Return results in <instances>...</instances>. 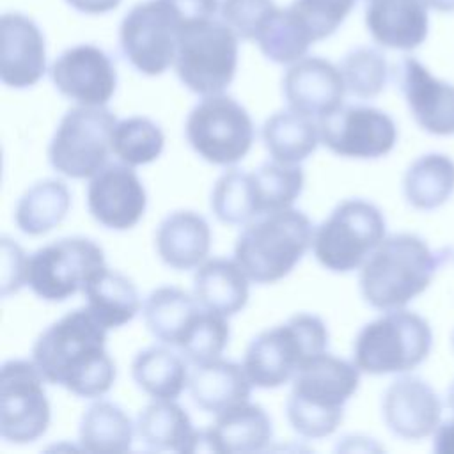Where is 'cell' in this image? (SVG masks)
Here are the masks:
<instances>
[{"instance_id":"1","label":"cell","mask_w":454,"mask_h":454,"mask_svg":"<svg viewBox=\"0 0 454 454\" xmlns=\"http://www.w3.org/2000/svg\"><path fill=\"white\" fill-rule=\"evenodd\" d=\"M106 328L83 307L51 323L35 340L32 360L48 383L80 397H99L115 381V364L105 349Z\"/></svg>"},{"instance_id":"2","label":"cell","mask_w":454,"mask_h":454,"mask_svg":"<svg viewBox=\"0 0 454 454\" xmlns=\"http://www.w3.org/2000/svg\"><path fill=\"white\" fill-rule=\"evenodd\" d=\"M447 259L449 250H433L417 234L387 236L362 264L358 277L362 298L378 310L403 309L427 289Z\"/></svg>"},{"instance_id":"3","label":"cell","mask_w":454,"mask_h":454,"mask_svg":"<svg viewBox=\"0 0 454 454\" xmlns=\"http://www.w3.org/2000/svg\"><path fill=\"white\" fill-rule=\"evenodd\" d=\"M360 369L355 362L319 353L301 364L286 403L291 427L305 438L332 434L344 417L346 401L356 392Z\"/></svg>"},{"instance_id":"4","label":"cell","mask_w":454,"mask_h":454,"mask_svg":"<svg viewBox=\"0 0 454 454\" xmlns=\"http://www.w3.org/2000/svg\"><path fill=\"white\" fill-rule=\"evenodd\" d=\"M314 239L307 215L282 209L261 215L247 223L236 239L234 261L257 284L284 278L303 257Z\"/></svg>"},{"instance_id":"5","label":"cell","mask_w":454,"mask_h":454,"mask_svg":"<svg viewBox=\"0 0 454 454\" xmlns=\"http://www.w3.org/2000/svg\"><path fill=\"white\" fill-rule=\"evenodd\" d=\"M328 346L321 317L307 312L291 316L284 325L261 332L247 348L243 367L252 385L277 388L294 378L305 360Z\"/></svg>"},{"instance_id":"6","label":"cell","mask_w":454,"mask_h":454,"mask_svg":"<svg viewBox=\"0 0 454 454\" xmlns=\"http://www.w3.org/2000/svg\"><path fill=\"white\" fill-rule=\"evenodd\" d=\"M433 332L429 323L406 309L385 310L367 323L353 344V362L367 374L408 372L431 353Z\"/></svg>"},{"instance_id":"7","label":"cell","mask_w":454,"mask_h":454,"mask_svg":"<svg viewBox=\"0 0 454 454\" xmlns=\"http://www.w3.org/2000/svg\"><path fill=\"white\" fill-rule=\"evenodd\" d=\"M238 34L213 18L186 21L179 32L174 67L184 87L200 96L220 94L236 74Z\"/></svg>"},{"instance_id":"8","label":"cell","mask_w":454,"mask_h":454,"mask_svg":"<svg viewBox=\"0 0 454 454\" xmlns=\"http://www.w3.org/2000/svg\"><path fill=\"white\" fill-rule=\"evenodd\" d=\"M385 227L383 213L372 202L342 200L316 229L314 255L330 271H353L383 241Z\"/></svg>"},{"instance_id":"9","label":"cell","mask_w":454,"mask_h":454,"mask_svg":"<svg viewBox=\"0 0 454 454\" xmlns=\"http://www.w3.org/2000/svg\"><path fill=\"white\" fill-rule=\"evenodd\" d=\"M186 16L172 0L135 4L122 18L119 44L124 59L140 73L158 76L176 60L177 39Z\"/></svg>"},{"instance_id":"10","label":"cell","mask_w":454,"mask_h":454,"mask_svg":"<svg viewBox=\"0 0 454 454\" xmlns=\"http://www.w3.org/2000/svg\"><path fill=\"white\" fill-rule=\"evenodd\" d=\"M115 124V115L103 106L67 110L48 147L51 167L74 179L94 176L105 167Z\"/></svg>"},{"instance_id":"11","label":"cell","mask_w":454,"mask_h":454,"mask_svg":"<svg viewBox=\"0 0 454 454\" xmlns=\"http://www.w3.org/2000/svg\"><path fill=\"white\" fill-rule=\"evenodd\" d=\"M186 138L202 160L215 165H232L250 151L254 124L236 99L211 94L204 96L188 114Z\"/></svg>"},{"instance_id":"12","label":"cell","mask_w":454,"mask_h":454,"mask_svg":"<svg viewBox=\"0 0 454 454\" xmlns=\"http://www.w3.org/2000/svg\"><path fill=\"white\" fill-rule=\"evenodd\" d=\"M103 266L105 254L98 243L82 236L62 238L28 257L27 284L46 301H64Z\"/></svg>"},{"instance_id":"13","label":"cell","mask_w":454,"mask_h":454,"mask_svg":"<svg viewBox=\"0 0 454 454\" xmlns=\"http://www.w3.org/2000/svg\"><path fill=\"white\" fill-rule=\"evenodd\" d=\"M44 376L35 362L9 360L0 372V436L11 443H30L50 426Z\"/></svg>"},{"instance_id":"14","label":"cell","mask_w":454,"mask_h":454,"mask_svg":"<svg viewBox=\"0 0 454 454\" xmlns=\"http://www.w3.org/2000/svg\"><path fill=\"white\" fill-rule=\"evenodd\" d=\"M325 147L344 158L374 160L388 154L397 142L394 119L380 108L349 105L317 122Z\"/></svg>"},{"instance_id":"15","label":"cell","mask_w":454,"mask_h":454,"mask_svg":"<svg viewBox=\"0 0 454 454\" xmlns=\"http://www.w3.org/2000/svg\"><path fill=\"white\" fill-rule=\"evenodd\" d=\"M50 76L62 96L83 106H103L117 87L115 64L94 44H78L62 51L51 64Z\"/></svg>"},{"instance_id":"16","label":"cell","mask_w":454,"mask_h":454,"mask_svg":"<svg viewBox=\"0 0 454 454\" xmlns=\"http://www.w3.org/2000/svg\"><path fill=\"white\" fill-rule=\"evenodd\" d=\"M394 73L419 128L436 137L454 135V85L436 78L415 57L401 59Z\"/></svg>"},{"instance_id":"17","label":"cell","mask_w":454,"mask_h":454,"mask_svg":"<svg viewBox=\"0 0 454 454\" xmlns=\"http://www.w3.org/2000/svg\"><path fill=\"white\" fill-rule=\"evenodd\" d=\"M89 211L101 225L126 231L142 218L147 195L142 181L129 165L108 163L99 168L87 188Z\"/></svg>"},{"instance_id":"18","label":"cell","mask_w":454,"mask_h":454,"mask_svg":"<svg viewBox=\"0 0 454 454\" xmlns=\"http://www.w3.org/2000/svg\"><path fill=\"white\" fill-rule=\"evenodd\" d=\"M381 413L395 436L422 440L434 434L440 426L442 399L427 381L417 376H401L387 387Z\"/></svg>"},{"instance_id":"19","label":"cell","mask_w":454,"mask_h":454,"mask_svg":"<svg viewBox=\"0 0 454 454\" xmlns=\"http://www.w3.org/2000/svg\"><path fill=\"white\" fill-rule=\"evenodd\" d=\"M282 92L291 110L319 121L342 106L346 83L340 69L330 60L307 57L286 71Z\"/></svg>"},{"instance_id":"20","label":"cell","mask_w":454,"mask_h":454,"mask_svg":"<svg viewBox=\"0 0 454 454\" xmlns=\"http://www.w3.org/2000/svg\"><path fill=\"white\" fill-rule=\"evenodd\" d=\"M46 71V44L41 28L21 12L0 16V78L7 87L35 85Z\"/></svg>"},{"instance_id":"21","label":"cell","mask_w":454,"mask_h":454,"mask_svg":"<svg viewBox=\"0 0 454 454\" xmlns=\"http://www.w3.org/2000/svg\"><path fill=\"white\" fill-rule=\"evenodd\" d=\"M365 27L383 48L411 51L429 34V14L424 0H371Z\"/></svg>"},{"instance_id":"22","label":"cell","mask_w":454,"mask_h":454,"mask_svg":"<svg viewBox=\"0 0 454 454\" xmlns=\"http://www.w3.org/2000/svg\"><path fill=\"white\" fill-rule=\"evenodd\" d=\"M190 394L193 403L209 413H222L248 403L252 381L243 365L231 360H211L192 372Z\"/></svg>"},{"instance_id":"23","label":"cell","mask_w":454,"mask_h":454,"mask_svg":"<svg viewBox=\"0 0 454 454\" xmlns=\"http://www.w3.org/2000/svg\"><path fill=\"white\" fill-rule=\"evenodd\" d=\"M211 231L204 216L193 211H174L156 231V250L161 261L176 270H192L209 252Z\"/></svg>"},{"instance_id":"24","label":"cell","mask_w":454,"mask_h":454,"mask_svg":"<svg viewBox=\"0 0 454 454\" xmlns=\"http://www.w3.org/2000/svg\"><path fill=\"white\" fill-rule=\"evenodd\" d=\"M193 296L220 316H234L248 301V277L236 261L209 259L193 275Z\"/></svg>"},{"instance_id":"25","label":"cell","mask_w":454,"mask_h":454,"mask_svg":"<svg viewBox=\"0 0 454 454\" xmlns=\"http://www.w3.org/2000/svg\"><path fill=\"white\" fill-rule=\"evenodd\" d=\"M207 434L213 452H259L268 447L273 429L268 413L259 404L243 403L216 413Z\"/></svg>"},{"instance_id":"26","label":"cell","mask_w":454,"mask_h":454,"mask_svg":"<svg viewBox=\"0 0 454 454\" xmlns=\"http://www.w3.org/2000/svg\"><path fill=\"white\" fill-rule=\"evenodd\" d=\"M87 309L108 330L129 323L140 310L135 284L122 273L103 266L85 282L82 289Z\"/></svg>"},{"instance_id":"27","label":"cell","mask_w":454,"mask_h":454,"mask_svg":"<svg viewBox=\"0 0 454 454\" xmlns=\"http://www.w3.org/2000/svg\"><path fill=\"white\" fill-rule=\"evenodd\" d=\"M202 309L195 296L177 287L163 286L147 296L144 303V323L153 337L177 348Z\"/></svg>"},{"instance_id":"28","label":"cell","mask_w":454,"mask_h":454,"mask_svg":"<svg viewBox=\"0 0 454 454\" xmlns=\"http://www.w3.org/2000/svg\"><path fill=\"white\" fill-rule=\"evenodd\" d=\"M403 193L420 211L443 206L454 193V160L443 153L419 156L404 172Z\"/></svg>"},{"instance_id":"29","label":"cell","mask_w":454,"mask_h":454,"mask_svg":"<svg viewBox=\"0 0 454 454\" xmlns=\"http://www.w3.org/2000/svg\"><path fill=\"white\" fill-rule=\"evenodd\" d=\"M262 142L275 161L296 165L309 158L319 138V126L312 117L294 110L273 114L262 124Z\"/></svg>"},{"instance_id":"30","label":"cell","mask_w":454,"mask_h":454,"mask_svg":"<svg viewBox=\"0 0 454 454\" xmlns=\"http://www.w3.org/2000/svg\"><path fill=\"white\" fill-rule=\"evenodd\" d=\"M137 431L149 449L176 452H190L197 433L188 413L174 399L149 403L138 415Z\"/></svg>"},{"instance_id":"31","label":"cell","mask_w":454,"mask_h":454,"mask_svg":"<svg viewBox=\"0 0 454 454\" xmlns=\"http://www.w3.org/2000/svg\"><path fill=\"white\" fill-rule=\"evenodd\" d=\"M71 193L66 183L44 179L30 186L18 200L14 220L21 232L39 236L57 227L67 215Z\"/></svg>"},{"instance_id":"32","label":"cell","mask_w":454,"mask_h":454,"mask_svg":"<svg viewBox=\"0 0 454 454\" xmlns=\"http://www.w3.org/2000/svg\"><path fill=\"white\" fill-rule=\"evenodd\" d=\"M133 422L122 408L110 401H98L87 408L80 422L83 450L110 454L126 452L133 442Z\"/></svg>"},{"instance_id":"33","label":"cell","mask_w":454,"mask_h":454,"mask_svg":"<svg viewBox=\"0 0 454 454\" xmlns=\"http://www.w3.org/2000/svg\"><path fill=\"white\" fill-rule=\"evenodd\" d=\"M135 383L154 399H176L188 381L186 362L163 346H151L140 351L133 364Z\"/></svg>"},{"instance_id":"34","label":"cell","mask_w":454,"mask_h":454,"mask_svg":"<svg viewBox=\"0 0 454 454\" xmlns=\"http://www.w3.org/2000/svg\"><path fill=\"white\" fill-rule=\"evenodd\" d=\"M255 43L262 55L277 64L300 60L314 43L312 35L298 16L287 9H277L259 32Z\"/></svg>"},{"instance_id":"35","label":"cell","mask_w":454,"mask_h":454,"mask_svg":"<svg viewBox=\"0 0 454 454\" xmlns=\"http://www.w3.org/2000/svg\"><path fill=\"white\" fill-rule=\"evenodd\" d=\"M211 209L223 223L241 225L259 216L254 174L231 168L222 174L211 193Z\"/></svg>"},{"instance_id":"36","label":"cell","mask_w":454,"mask_h":454,"mask_svg":"<svg viewBox=\"0 0 454 454\" xmlns=\"http://www.w3.org/2000/svg\"><path fill=\"white\" fill-rule=\"evenodd\" d=\"M112 153L126 165L137 167L154 161L165 144L163 131L147 117L122 119L112 131Z\"/></svg>"},{"instance_id":"37","label":"cell","mask_w":454,"mask_h":454,"mask_svg":"<svg viewBox=\"0 0 454 454\" xmlns=\"http://www.w3.org/2000/svg\"><path fill=\"white\" fill-rule=\"evenodd\" d=\"M254 174L259 216L293 206L303 190V170L280 161L264 163Z\"/></svg>"},{"instance_id":"38","label":"cell","mask_w":454,"mask_h":454,"mask_svg":"<svg viewBox=\"0 0 454 454\" xmlns=\"http://www.w3.org/2000/svg\"><path fill=\"white\" fill-rule=\"evenodd\" d=\"M339 69L342 73L346 90L362 99L378 96L388 80V64L385 55L371 46H358L348 51L342 57Z\"/></svg>"},{"instance_id":"39","label":"cell","mask_w":454,"mask_h":454,"mask_svg":"<svg viewBox=\"0 0 454 454\" xmlns=\"http://www.w3.org/2000/svg\"><path fill=\"white\" fill-rule=\"evenodd\" d=\"M229 342V325L225 316L202 309L193 326L184 335L177 349L195 365L220 358Z\"/></svg>"},{"instance_id":"40","label":"cell","mask_w":454,"mask_h":454,"mask_svg":"<svg viewBox=\"0 0 454 454\" xmlns=\"http://www.w3.org/2000/svg\"><path fill=\"white\" fill-rule=\"evenodd\" d=\"M353 5L355 0H294L289 9L305 25L316 43L330 37L340 27Z\"/></svg>"},{"instance_id":"41","label":"cell","mask_w":454,"mask_h":454,"mask_svg":"<svg viewBox=\"0 0 454 454\" xmlns=\"http://www.w3.org/2000/svg\"><path fill=\"white\" fill-rule=\"evenodd\" d=\"M278 9L273 0H222L220 18L247 41H255L266 21Z\"/></svg>"},{"instance_id":"42","label":"cell","mask_w":454,"mask_h":454,"mask_svg":"<svg viewBox=\"0 0 454 454\" xmlns=\"http://www.w3.org/2000/svg\"><path fill=\"white\" fill-rule=\"evenodd\" d=\"M27 264L23 248L9 238H2V296H9L27 284Z\"/></svg>"},{"instance_id":"43","label":"cell","mask_w":454,"mask_h":454,"mask_svg":"<svg viewBox=\"0 0 454 454\" xmlns=\"http://www.w3.org/2000/svg\"><path fill=\"white\" fill-rule=\"evenodd\" d=\"M433 450L438 454H454V417L436 427Z\"/></svg>"},{"instance_id":"44","label":"cell","mask_w":454,"mask_h":454,"mask_svg":"<svg viewBox=\"0 0 454 454\" xmlns=\"http://www.w3.org/2000/svg\"><path fill=\"white\" fill-rule=\"evenodd\" d=\"M122 0H66L67 5H71L78 12L85 14H105L119 7Z\"/></svg>"},{"instance_id":"45","label":"cell","mask_w":454,"mask_h":454,"mask_svg":"<svg viewBox=\"0 0 454 454\" xmlns=\"http://www.w3.org/2000/svg\"><path fill=\"white\" fill-rule=\"evenodd\" d=\"M429 9L438 12H454V0H424Z\"/></svg>"},{"instance_id":"46","label":"cell","mask_w":454,"mask_h":454,"mask_svg":"<svg viewBox=\"0 0 454 454\" xmlns=\"http://www.w3.org/2000/svg\"><path fill=\"white\" fill-rule=\"evenodd\" d=\"M447 406H449L450 410H454V381L450 383V387H449V390H447Z\"/></svg>"},{"instance_id":"47","label":"cell","mask_w":454,"mask_h":454,"mask_svg":"<svg viewBox=\"0 0 454 454\" xmlns=\"http://www.w3.org/2000/svg\"><path fill=\"white\" fill-rule=\"evenodd\" d=\"M452 346H454V333H452Z\"/></svg>"}]
</instances>
